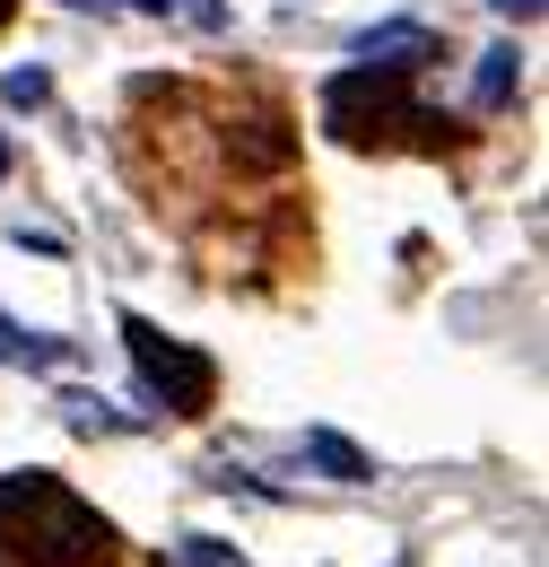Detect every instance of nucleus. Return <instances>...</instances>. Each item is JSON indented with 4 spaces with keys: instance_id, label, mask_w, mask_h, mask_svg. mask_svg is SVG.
<instances>
[{
    "instance_id": "obj_1",
    "label": "nucleus",
    "mask_w": 549,
    "mask_h": 567,
    "mask_svg": "<svg viewBox=\"0 0 549 567\" xmlns=\"http://www.w3.org/2000/svg\"><path fill=\"white\" fill-rule=\"evenodd\" d=\"M114 559H123V533L62 472L0 481V567H114Z\"/></svg>"
},
{
    "instance_id": "obj_2",
    "label": "nucleus",
    "mask_w": 549,
    "mask_h": 567,
    "mask_svg": "<svg viewBox=\"0 0 549 567\" xmlns=\"http://www.w3.org/2000/svg\"><path fill=\"white\" fill-rule=\"evenodd\" d=\"M402 79L411 71H375V62H358V71H341L332 87H323V132L349 148L384 141V132H445L427 105H411L402 96Z\"/></svg>"
},
{
    "instance_id": "obj_3",
    "label": "nucleus",
    "mask_w": 549,
    "mask_h": 567,
    "mask_svg": "<svg viewBox=\"0 0 549 567\" xmlns=\"http://www.w3.org/2000/svg\"><path fill=\"white\" fill-rule=\"evenodd\" d=\"M123 341H132V367L148 384V402H166V420H201L218 402V367H209L193 341H166L148 315H123Z\"/></svg>"
},
{
    "instance_id": "obj_4",
    "label": "nucleus",
    "mask_w": 549,
    "mask_h": 567,
    "mask_svg": "<svg viewBox=\"0 0 549 567\" xmlns=\"http://www.w3.org/2000/svg\"><path fill=\"white\" fill-rule=\"evenodd\" d=\"M358 62H375V71H427V62H436V35L411 27V18H402V27H375V35L358 44Z\"/></svg>"
},
{
    "instance_id": "obj_5",
    "label": "nucleus",
    "mask_w": 549,
    "mask_h": 567,
    "mask_svg": "<svg viewBox=\"0 0 549 567\" xmlns=\"http://www.w3.org/2000/svg\"><path fill=\"white\" fill-rule=\"evenodd\" d=\"M79 341H53V332H18L9 315H0V367H70Z\"/></svg>"
},
{
    "instance_id": "obj_6",
    "label": "nucleus",
    "mask_w": 549,
    "mask_h": 567,
    "mask_svg": "<svg viewBox=\"0 0 549 567\" xmlns=\"http://www.w3.org/2000/svg\"><path fill=\"white\" fill-rule=\"evenodd\" d=\"M515 79H524V53H515V44H488L480 71H472V105H480V114H497V105L515 96Z\"/></svg>"
},
{
    "instance_id": "obj_7",
    "label": "nucleus",
    "mask_w": 549,
    "mask_h": 567,
    "mask_svg": "<svg viewBox=\"0 0 549 567\" xmlns=\"http://www.w3.org/2000/svg\"><path fill=\"white\" fill-rule=\"evenodd\" d=\"M305 463L332 472V481H375V463H366L349 436H332V427H305Z\"/></svg>"
},
{
    "instance_id": "obj_8",
    "label": "nucleus",
    "mask_w": 549,
    "mask_h": 567,
    "mask_svg": "<svg viewBox=\"0 0 549 567\" xmlns=\"http://www.w3.org/2000/svg\"><path fill=\"white\" fill-rule=\"evenodd\" d=\"M62 420L79 427V436H114V427H123L114 402H96V393H62Z\"/></svg>"
},
{
    "instance_id": "obj_9",
    "label": "nucleus",
    "mask_w": 549,
    "mask_h": 567,
    "mask_svg": "<svg viewBox=\"0 0 549 567\" xmlns=\"http://www.w3.org/2000/svg\"><path fill=\"white\" fill-rule=\"evenodd\" d=\"M175 567H245V559H236L227 542H209V533H184V542H175Z\"/></svg>"
},
{
    "instance_id": "obj_10",
    "label": "nucleus",
    "mask_w": 549,
    "mask_h": 567,
    "mask_svg": "<svg viewBox=\"0 0 549 567\" xmlns=\"http://www.w3.org/2000/svg\"><path fill=\"white\" fill-rule=\"evenodd\" d=\"M0 96H9L18 114H35V105L53 96V71H9V79H0Z\"/></svg>"
},
{
    "instance_id": "obj_11",
    "label": "nucleus",
    "mask_w": 549,
    "mask_h": 567,
    "mask_svg": "<svg viewBox=\"0 0 549 567\" xmlns=\"http://www.w3.org/2000/svg\"><path fill=\"white\" fill-rule=\"evenodd\" d=\"M139 9H157V18H166V9H184V18H193V27H209V35L227 27V0H139Z\"/></svg>"
},
{
    "instance_id": "obj_12",
    "label": "nucleus",
    "mask_w": 549,
    "mask_h": 567,
    "mask_svg": "<svg viewBox=\"0 0 549 567\" xmlns=\"http://www.w3.org/2000/svg\"><path fill=\"white\" fill-rule=\"evenodd\" d=\"M488 9H506V18H532V9H541V0H488Z\"/></svg>"
},
{
    "instance_id": "obj_13",
    "label": "nucleus",
    "mask_w": 549,
    "mask_h": 567,
    "mask_svg": "<svg viewBox=\"0 0 549 567\" xmlns=\"http://www.w3.org/2000/svg\"><path fill=\"white\" fill-rule=\"evenodd\" d=\"M70 9H105V0H70Z\"/></svg>"
},
{
    "instance_id": "obj_14",
    "label": "nucleus",
    "mask_w": 549,
    "mask_h": 567,
    "mask_svg": "<svg viewBox=\"0 0 549 567\" xmlns=\"http://www.w3.org/2000/svg\"><path fill=\"white\" fill-rule=\"evenodd\" d=\"M0 175H9V141H0Z\"/></svg>"
},
{
    "instance_id": "obj_15",
    "label": "nucleus",
    "mask_w": 549,
    "mask_h": 567,
    "mask_svg": "<svg viewBox=\"0 0 549 567\" xmlns=\"http://www.w3.org/2000/svg\"><path fill=\"white\" fill-rule=\"evenodd\" d=\"M0 27H9V0H0Z\"/></svg>"
}]
</instances>
